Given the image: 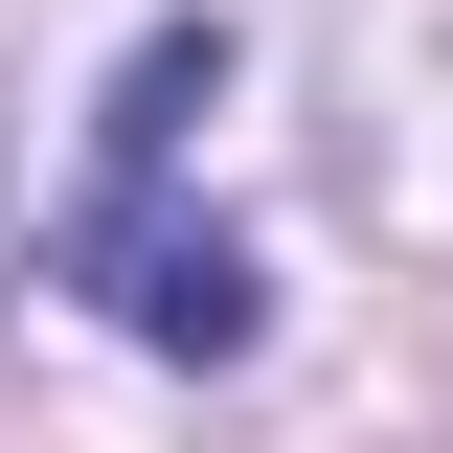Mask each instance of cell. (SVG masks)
<instances>
[{
  "instance_id": "6da1fadb",
  "label": "cell",
  "mask_w": 453,
  "mask_h": 453,
  "mask_svg": "<svg viewBox=\"0 0 453 453\" xmlns=\"http://www.w3.org/2000/svg\"><path fill=\"white\" fill-rule=\"evenodd\" d=\"M226 113V23H136V68H113L91 113V181L46 204V295H91L113 340H159V363H250V250H226L204 204H181V136Z\"/></svg>"
}]
</instances>
